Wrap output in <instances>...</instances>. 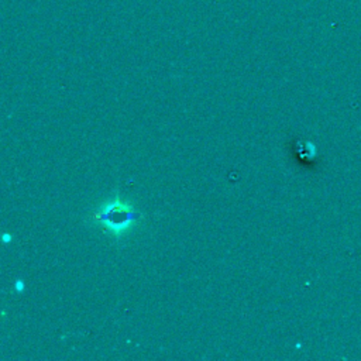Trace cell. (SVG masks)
Wrapping results in <instances>:
<instances>
[{
  "mask_svg": "<svg viewBox=\"0 0 361 361\" xmlns=\"http://www.w3.org/2000/svg\"><path fill=\"white\" fill-rule=\"evenodd\" d=\"M16 289H17L19 292H22V291L24 289V284H23L22 281H17V282H16Z\"/></svg>",
  "mask_w": 361,
  "mask_h": 361,
  "instance_id": "cell-2",
  "label": "cell"
},
{
  "mask_svg": "<svg viewBox=\"0 0 361 361\" xmlns=\"http://www.w3.org/2000/svg\"><path fill=\"white\" fill-rule=\"evenodd\" d=\"M3 240H5V242H9V240H10V236H9V234H5V238H3Z\"/></svg>",
  "mask_w": 361,
  "mask_h": 361,
  "instance_id": "cell-3",
  "label": "cell"
},
{
  "mask_svg": "<svg viewBox=\"0 0 361 361\" xmlns=\"http://www.w3.org/2000/svg\"><path fill=\"white\" fill-rule=\"evenodd\" d=\"M141 217L143 215L137 212L132 203L123 201L120 197H114L102 203V206L92 213V219L116 238L129 233Z\"/></svg>",
  "mask_w": 361,
  "mask_h": 361,
  "instance_id": "cell-1",
  "label": "cell"
}]
</instances>
